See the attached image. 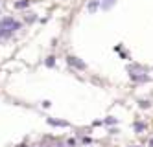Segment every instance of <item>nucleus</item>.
<instances>
[{
  "instance_id": "1",
  "label": "nucleus",
  "mask_w": 153,
  "mask_h": 147,
  "mask_svg": "<svg viewBox=\"0 0 153 147\" xmlns=\"http://www.w3.org/2000/svg\"><path fill=\"white\" fill-rule=\"evenodd\" d=\"M67 61H68V64H70V66H76V68H81V70L85 68V63H83V61H79L78 57H72V55H70V57H67Z\"/></svg>"
},
{
  "instance_id": "2",
  "label": "nucleus",
  "mask_w": 153,
  "mask_h": 147,
  "mask_svg": "<svg viewBox=\"0 0 153 147\" xmlns=\"http://www.w3.org/2000/svg\"><path fill=\"white\" fill-rule=\"evenodd\" d=\"M30 6V0H20V2H15V7L17 9H24Z\"/></svg>"
},
{
  "instance_id": "3",
  "label": "nucleus",
  "mask_w": 153,
  "mask_h": 147,
  "mask_svg": "<svg viewBox=\"0 0 153 147\" xmlns=\"http://www.w3.org/2000/svg\"><path fill=\"white\" fill-rule=\"evenodd\" d=\"M48 123H50V125H61V127H67L68 125L67 121H56V120H52V118L48 120Z\"/></svg>"
},
{
  "instance_id": "4",
  "label": "nucleus",
  "mask_w": 153,
  "mask_h": 147,
  "mask_svg": "<svg viewBox=\"0 0 153 147\" xmlns=\"http://www.w3.org/2000/svg\"><path fill=\"white\" fill-rule=\"evenodd\" d=\"M53 59H56V57H48L46 59V66H53V64H56V61H53Z\"/></svg>"
},
{
  "instance_id": "5",
  "label": "nucleus",
  "mask_w": 153,
  "mask_h": 147,
  "mask_svg": "<svg viewBox=\"0 0 153 147\" xmlns=\"http://www.w3.org/2000/svg\"><path fill=\"white\" fill-rule=\"evenodd\" d=\"M96 7H98V2H91L89 4V11H94Z\"/></svg>"
},
{
  "instance_id": "6",
  "label": "nucleus",
  "mask_w": 153,
  "mask_h": 147,
  "mask_svg": "<svg viewBox=\"0 0 153 147\" xmlns=\"http://www.w3.org/2000/svg\"><path fill=\"white\" fill-rule=\"evenodd\" d=\"M135 129H137V131H142V129H144V125H142V123L138 125V123H137V125H135Z\"/></svg>"
}]
</instances>
